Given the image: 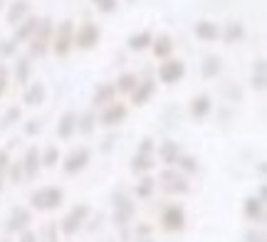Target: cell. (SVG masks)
Instances as JSON below:
<instances>
[{
    "instance_id": "obj_47",
    "label": "cell",
    "mask_w": 267,
    "mask_h": 242,
    "mask_svg": "<svg viewBox=\"0 0 267 242\" xmlns=\"http://www.w3.org/2000/svg\"><path fill=\"white\" fill-rule=\"evenodd\" d=\"M136 232H139V235H148V232H151V227H148V225H139V227H136Z\"/></svg>"
},
{
    "instance_id": "obj_32",
    "label": "cell",
    "mask_w": 267,
    "mask_h": 242,
    "mask_svg": "<svg viewBox=\"0 0 267 242\" xmlns=\"http://www.w3.org/2000/svg\"><path fill=\"white\" fill-rule=\"evenodd\" d=\"M59 161V149L57 146H50L45 153H40V163H45V166H55Z\"/></svg>"
},
{
    "instance_id": "obj_23",
    "label": "cell",
    "mask_w": 267,
    "mask_h": 242,
    "mask_svg": "<svg viewBox=\"0 0 267 242\" xmlns=\"http://www.w3.org/2000/svg\"><path fill=\"white\" fill-rule=\"evenodd\" d=\"M208 111H210V96H206V94L196 96L193 104H191V114H193L196 119H203Z\"/></svg>"
},
{
    "instance_id": "obj_12",
    "label": "cell",
    "mask_w": 267,
    "mask_h": 242,
    "mask_svg": "<svg viewBox=\"0 0 267 242\" xmlns=\"http://www.w3.org/2000/svg\"><path fill=\"white\" fill-rule=\"evenodd\" d=\"M37 171H40V151H37V146H30L25 153V161H23V173H25V178L32 181L37 176Z\"/></svg>"
},
{
    "instance_id": "obj_2",
    "label": "cell",
    "mask_w": 267,
    "mask_h": 242,
    "mask_svg": "<svg viewBox=\"0 0 267 242\" xmlns=\"http://www.w3.org/2000/svg\"><path fill=\"white\" fill-rule=\"evenodd\" d=\"M50 40H52V20L45 18L40 20L37 30L32 32V42H30V55L32 57H42L50 47Z\"/></svg>"
},
{
    "instance_id": "obj_48",
    "label": "cell",
    "mask_w": 267,
    "mask_h": 242,
    "mask_svg": "<svg viewBox=\"0 0 267 242\" xmlns=\"http://www.w3.org/2000/svg\"><path fill=\"white\" fill-rule=\"evenodd\" d=\"M99 225H102V215H97V220H94V222H92V225H89V230H97V227H99Z\"/></svg>"
},
{
    "instance_id": "obj_14",
    "label": "cell",
    "mask_w": 267,
    "mask_h": 242,
    "mask_svg": "<svg viewBox=\"0 0 267 242\" xmlns=\"http://www.w3.org/2000/svg\"><path fill=\"white\" fill-rule=\"evenodd\" d=\"M30 225V210L28 208H15L10 215V222H8V230L10 232H23Z\"/></svg>"
},
{
    "instance_id": "obj_20",
    "label": "cell",
    "mask_w": 267,
    "mask_h": 242,
    "mask_svg": "<svg viewBox=\"0 0 267 242\" xmlns=\"http://www.w3.org/2000/svg\"><path fill=\"white\" fill-rule=\"evenodd\" d=\"M45 101V84L42 82H35L32 87H28L25 91V104L28 106H37V104H42Z\"/></svg>"
},
{
    "instance_id": "obj_45",
    "label": "cell",
    "mask_w": 267,
    "mask_h": 242,
    "mask_svg": "<svg viewBox=\"0 0 267 242\" xmlns=\"http://www.w3.org/2000/svg\"><path fill=\"white\" fill-rule=\"evenodd\" d=\"M8 168V151H0V173Z\"/></svg>"
},
{
    "instance_id": "obj_38",
    "label": "cell",
    "mask_w": 267,
    "mask_h": 242,
    "mask_svg": "<svg viewBox=\"0 0 267 242\" xmlns=\"http://www.w3.org/2000/svg\"><path fill=\"white\" fill-rule=\"evenodd\" d=\"M10 181L23 183V163H13V166H10Z\"/></svg>"
},
{
    "instance_id": "obj_26",
    "label": "cell",
    "mask_w": 267,
    "mask_h": 242,
    "mask_svg": "<svg viewBox=\"0 0 267 242\" xmlns=\"http://www.w3.org/2000/svg\"><path fill=\"white\" fill-rule=\"evenodd\" d=\"M242 35H245V28H242V23H228L225 25V32H223V40L228 42V45H233L237 40H242Z\"/></svg>"
},
{
    "instance_id": "obj_51",
    "label": "cell",
    "mask_w": 267,
    "mask_h": 242,
    "mask_svg": "<svg viewBox=\"0 0 267 242\" xmlns=\"http://www.w3.org/2000/svg\"><path fill=\"white\" fill-rule=\"evenodd\" d=\"M0 10H3V0H0Z\"/></svg>"
},
{
    "instance_id": "obj_6",
    "label": "cell",
    "mask_w": 267,
    "mask_h": 242,
    "mask_svg": "<svg viewBox=\"0 0 267 242\" xmlns=\"http://www.w3.org/2000/svg\"><path fill=\"white\" fill-rule=\"evenodd\" d=\"M158 181H161V188L166 190V193H176V195H183V193H188V181L176 173V171H163L161 176H158Z\"/></svg>"
},
{
    "instance_id": "obj_18",
    "label": "cell",
    "mask_w": 267,
    "mask_h": 242,
    "mask_svg": "<svg viewBox=\"0 0 267 242\" xmlns=\"http://www.w3.org/2000/svg\"><path fill=\"white\" fill-rule=\"evenodd\" d=\"M114 96H117V87L114 84H102L94 91V104L97 106H107V104L114 101Z\"/></svg>"
},
{
    "instance_id": "obj_21",
    "label": "cell",
    "mask_w": 267,
    "mask_h": 242,
    "mask_svg": "<svg viewBox=\"0 0 267 242\" xmlns=\"http://www.w3.org/2000/svg\"><path fill=\"white\" fill-rule=\"evenodd\" d=\"M196 37H201L203 42H213V40L218 37V28H215V23H208V20L196 23Z\"/></svg>"
},
{
    "instance_id": "obj_11",
    "label": "cell",
    "mask_w": 267,
    "mask_h": 242,
    "mask_svg": "<svg viewBox=\"0 0 267 242\" xmlns=\"http://www.w3.org/2000/svg\"><path fill=\"white\" fill-rule=\"evenodd\" d=\"M124 116H126V106L119 104V101H112V104H107V109H104V114H102V124L114 126V124H121Z\"/></svg>"
},
{
    "instance_id": "obj_34",
    "label": "cell",
    "mask_w": 267,
    "mask_h": 242,
    "mask_svg": "<svg viewBox=\"0 0 267 242\" xmlns=\"http://www.w3.org/2000/svg\"><path fill=\"white\" fill-rule=\"evenodd\" d=\"M23 116V111L18 109V106H13V109H8V114L3 116V124H0V129H8V126H13L15 121H20Z\"/></svg>"
},
{
    "instance_id": "obj_44",
    "label": "cell",
    "mask_w": 267,
    "mask_h": 242,
    "mask_svg": "<svg viewBox=\"0 0 267 242\" xmlns=\"http://www.w3.org/2000/svg\"><path fill=\"white\" fill-rule=\"evenodd\" d=\"M20 242H37V235H35V232H28V230H23V237H20Z\"/></svg>"
},
{
    "instance_id": "obj_31",
    "label": "cell",
    "mask_w": 267,
    "mask_h": 242,
    "mask_svg": "<svg viewBox=\"0 0 267 242\" xmlns=\"http://www.w3.org/2000/svg\"><path fill=\"white\" fill-rule=\"evenodd\" d=\"M37 242H57V225H55V222H47V225L42 227Z\"/></svg>"
},
{
    "instance_id": "obj_46",
    "label": "cell",
    "mask_w": 267,
    "mask_h": 242,
    "mask_svg": "<svg viewBox=\"0 0 267 242\" xmlns=\"http://www.w3.org/2000/svg\"><path fill=\"white\" fill-rule=\"evenodd\" d=\"M255 74H265V60L255 62Z\"/></svg>"
},
{
    "instance_id": "obj_36",
    "label": "cell",
    "mask_w": 267,
    "mask_h": 242,
    "mask_svg": "<svg viewBox=\"0 0 267 242\" xmlns=\"http://www.w3.org/2000/svg\"><path fill=\"white\" fill-rule=\"evenodd\" d=\"M77 129H79L82 134H89V131L94 129V114H92V111H87L82 119H77Z\"/></svg>"
},
{
    "instance_id": "obj_24",
    "label": "cell",
    "mask_w": 267,
    "mask_h": 242,
    "mask_svg": "<svg viewBox=\"0 0 267 242\" xmlns=\"http://www.w3.org/2000/svg\"><path fill=\"white\" fill-rule=\"evenodd\" d=\"M37 25H40V20L37 18H28L25 23H23V28L15 32V37H13V42H25L28 37H32V32L37 30Z\"/></svg>"
},
{
    "instance_id": "obj_30",
    "label": "cell",
    "mask_w": 267,
    "mask_h": 242,
    "mask_svg": "<svg viewBox=\"0 0 267 242\" xmlns=\"http://www.w3.org/2000/svg\"><path fill=\"white\" fill-rule=\"evenodd\" d=\"M15 77H18V84H28V77H30V62L23 57L18 60L15 64Z\"/></svg>"
},
{
    "instance_id": "obj_39",
    "label": "cell",
    "mask_w": 267,
    "mask_h": 242,
    "mask_svg": "<svg viewBox=\"0 0 267 242\" xmlns=\"http://www.w3.org/2000/svg\"><path fill=\"white\" fill-rule=\"evenodd\" d=\"M40 129H42V124L37 119H30L28 124H25V134L28 136H35V134H40Z\"/></svg>"
},
{
    "instance_id": "obj_17",
    "label": "cell",
    "mask_w": 267,
    "mask_h": 242,
    "mask_svg": "<svg viewBox=\"0 0 267 242\" xmlns=\"http://www.w3.org/2000/svg\"><path fill=\"white\" fill-rule=\"evenodd\" d=\"M262 200L260 198H247L245 200V217L247 220H257V222H262L265 220V210H262Z\"/></svg>"
},
{
    "instance_id": "obj_28",
    "label": "cell",
    "mask_w": 267,
    "mask_h": 242,
    "mask_svg": "<svg viewBox=\"0 0 267 242\" xmlns=\"http://www.w3.org/2000/svg\"><path fill=\"white\" fill-rule=\"evenodd\" d=\"M148 45H151V35H148V32H139V35H131V37H129V47L136 50V52L146 50Z\"/></svg>"
},
{
    "instance_id": "obj_40",
    "label": "cell",
    "mask_w": 267,
    "mask_h": 242,
    "mask_svg": "<svg viewBox=\"0 0 267 242\" xmlns=\"http://www.w3.org/2000/svg\"><path fill=\"white\" fill-rule=\"evenodd\" d=\"M252 87L255 89H265V74H252Z\"/></svg>"
},
{
    "instance_id": "obj_52",
    "label": "cell",
    "mask_w": 267,
    "mask_h": 242,
    "mask_svg": "<svg viewBox=\"0 0 267 242\" xmlns=\"http://www.w3.org/2000/svg\"><path fill=\"white\" fill-rule=\"evenodd\" d=\"M141 242H153V240H141Z\"/></svg>"
},
{
    "instance_id": "obj_22",
    "label": "cell",
    "mask_w": 267,
    "mask_h": 242,
    "mask_svg": "<svg viewBox=\"0 0 267 242\" xmlns=\"http://www.w3.org/2000/svg\"><path fill=\"white\" fill-rule=\"evenodd\" d=\"M158 153H161V161H163V163H168V166H171V163H176L178 156H181L176 141H163V144H161V151H158Z\"/></svg>"
},
{
    "instance_id": "obj_5",
    "label": "cell",
    "mask_w": 267,
    "mask_h": 242,
    "mask_svg": "<svg viewBox=\"0 0 267 242\" xmlns=\"http://www.w3.org/2000/svg\"><path fill=\"white\" fill-rule=\"evenodd\" d=\"M72 37H74V28H72V23H69V20H64V23H62V25L57 28L55 37H52L55 55L64 57V55L69 52V47H72Z\"/></svg>"
},
{
    "instance_id": "obj_29",
    "label": "cell",
    "mask_w": 267,
    "mask_h": 242,
    "mask_svg": "<svg viewBox=\"0 0 267 242\" xmlns=\"http://www.w3.org/2000/svg\"><path fill=\"white\" fill-rule=\"evenodd\" d=\"M136 84H139L136 74H121L119 82H117V89L119 91H134L136 89Z\"/></svg>"
},
{
    "instance_id": "obj_41",
    "label": "cell",
    "mask_w": 267,
    "mask_h": 242,
    "mask_svg": "<svg viewBox=\"0 0 267 242\" xmlns=\"http://www.w3.org/2000/svg\"><path fill=\"white\" fill-rule=\"evenodd\" d=\"M5 84H8V69L0 64V96H3V91H5Z\"/></svg>"
},
{
    "instance_id": "obj_25",
    "label": "cell",
    "mask_w": 267,
    "mask_h": 242,
    "mask_svg": "<svg viewBox=\"0 0 267 242\" xmlns=\"http://www.w3.org/2000/svg\"><path fill=\"white\" fill-rule=\"evenodd\" d=\"M220 69H223L220 57H215V55L206 57V62H203V77H206V79H215V77L220 74Z\"/></svg>"
},
{
    "instance_id": "obj_37",
    "label": "cell",
    "mask_w": 267,
    "mask_h": 242,
    "mask_svg": "<svg viewBox=\"0 0 267 242\" xmlns=\"http://www.w3.org/2000/svg\"><path fill=\"white\" fill-rule=\"evenodd\" d=\"M92 3H94V5H97L102 13H107V15L117 10V0H92Z\"/></svg>"
},
{
    "instance_id": "obj_27",
    "label": "cell",
    "mask_w": 267,
    "mask_h": 242,
    "mask_svg": "<svg viewBox=\"0 0 267 242\" xmlns=\"http://www.w3.org/2000/svg\"><path fill=\"white\" fill-rule=\"evenodd\" d=\"M171 50H173V42H171V37H168V35L156 37V42H153V55H156V57H168V55H171Z\"/></svg>"
},
{
    "instance_id": "obj_15",
    "label": "cell",
    "mask_w": 267,
    "mask_h": 242,
    "mask_svg": "<svg viewBox=\"0 0 267 242\" xmlns=\"http://www.w3.org/2000/svg\"><path fill=\"white\" fill-rule=\"evenodd\" d=\"M74 131H77V114L74 111L62 114V119L57 121V136L59 139H69Z\"/></svg>"
},
{
    "instance_id": "obj_1",
    "label": "cell",
    "mask_w": 267,
    "mask_h": 242,
    "mask_svg": "<svg viewBox=\"0 0 267 242\" xmlns=\"http://www.w3.org/2000/svg\"><path fill=\"white\" fill-rule=\"evenodd\" d=\"M62 198H64V193L59 188H55V185H50V188L35 190L32 198H30V203L37 210H57L59 205H62Z\"/></svg>"
},
{
    "instance_id": "obj_43",
    "label": "cell",
    "mask_w": 267,
    "mask_h": 242,
    "mask_svg": "<svg viewBox=\"0 0 267 242\" xmlns=\"http://www.w3.org/2000/svg\"><path fill=\"white\" fill-rule=\"evenodd\" d=\"M247 242H265L262 232H247Z\"/></svg>"
},
{
    "instance_id": "obj_33",
    "label": "cell",
    "mask_w": 267,
    "mask_h": 242,
    "mask_svg": "<svg viewBox=\"0 0 267 242\" xmlns=\"http://www.w3.org/2000/svg\"><path fill=\"white\" fill-rule=\"evenodd\" d=\"M176 163L186 171V173H196V171H198V161H196L193 156H178Z\"/></svg>"
},
{
    "instance_id": "obj_7",
    "label": "cell",
    "mask_w": 267,
    "mask_h": 242,
    "mask_svg": "<svg viewBox=\"0 0 267 242\" xmlns=\"http://www.w3.org/2000/svg\"><path fill=\"white\" fill-rule=\"evenodd\" d=\"M134 217V203L129 198H124L121 193L114 195V225L126 227V222Z\"/></svg>"
},
{
    "instance_id": "obj_49",
    "label": "cell",
    "mask_w": 267,
    "mask_h": 242,
    "mask_svg": "<svg viewBox=\"0 0 267 242\" xmlns=\"http://www.w3.org/2000/svg\"><path fill=\"white\" fill-rule=\"evenodd\" d=\"M257 198H260V200H262V203H265V198H267V190H265V185H262V188H260V193H257Z\"/></svg>"
},
{
    "instance_id": "obj_16",
    "label": "cell",
    "mask_w": 267,
    "mask_h": 242,
    "mask_svg": "<svg viewBox=\"0 0 267 242\" xmlns=\"http://www.w3.org/2000/svg\"><path fill=\"white\" fill-rule=\"evenodd\" d=\"M156 91V84L151 82V79H146V82H139L136 84V89H134V96H131V101L136 104V106H144L148 99H151V94Z\"/></svg>"
},
{
    "instance_id": "obj_50",
    "label": "cell",
    "mask_w": 267,
    "mask_h": 242,
    "mask_svg": "<svg viewBox=\"0 0 267 242\" xmlns=\"http://www.w3.org/2000/svg\"><path fill=\"white\" fill-rule=\"evenodd\" d=\"M0 190H3V173H0Z\"/></svg>"
},
{
    "instance_id": "obj_10",
    "label": "cell",
    "mask_w": 267,
    "mask_h": 242,
    "mask_svg": "<svg viewBox=\"0 0 267 242\" xmlns=\"http://www.w3.org/2000/svg\"><path fill=\"white\" fill-rule=\"evenodd\" d=\"M87 161H89L87 149H77V151H72L67 158H64L62 168H64V173H77V171H82V168L87 166Z\"/></svg>"
},
{
    "instance_id": "obj_13",
    "label": "cell",
    "mask_w": 267,
    "mask_h": 242,
    "mask_svg": "<svg viewBox=\"0 0 267 242\" xmlns=\"http://www.w3.org/2000/svg\"><path fill=\"white\" fill-rule=\"evenodd\" d=\"M156 166V156L153 151H136L134 156V161H131V171H136V173H144V171H151Z\"/></svg>"
},
{
    "instance_id": "obj_3",
    "label": "cell",
    "mask_w": 267,
    "mask_h": 242,
    "mask_svg": "<svg viewBox=\"0 0 267 242\" xmlns=\"http://www.w3.org/2000/svg\"><path fill=\"white\" fill-rule=\"evenodd\" d=\"M87 215H89V208L82 203V205H74L72 210L64 215V220L59 222V230L64 232V235H74L79 227H82V222L87 220Z\"/></svg>"
},
{
    "instance_id": "obj_4",
    "label": "cell",
    "mask_w": 267,
    "mask_h": 242,
    "mask_svg": "<svg viewBox=\"0 0 267 242\" xmlns=\"http://www.w3.org/2000/svg\"><path fill=\"white\" fill-rule=\"evenodd\" d=\"M99 37H102V32H99V28L94 23H82V28L72 37V45H77L79 50H92L99 42Z\"/></svg>"
},
{
    "instance_id": "obj_19",
    "label": "cell",
    "mask_w": 267,
    "mask_h": 242,
    "mask_svg": "<svg viewBox=\"0 0 267 242\" xmlns=\"http://www.w3.org/2000/svg\"><path fill=\"white\" fill-rule=\"evenodd\" d=\"M28 10H30L28 0H18V3H13L10 10H8V23H10V25H18V23L28 15Z\"/></svg>"
},
{
    "instance_id": "obj_9",
    "label": "cell",
    "mask_w": 267,
    "mask_h": 242,
    "mask_svg": "<svg viewBox=\"0 0 267 242\" xmlns=\"http://www.w3.org/2000/svg\"><path fill=\"white\" fill-rule=\"evenodd\" d=\"M161 222H163V227H166L168 232H181V230H183V225H186L183 208H178V205L166 208V210H163V215H161Z\"/></svg>"
},
{
    "instance_id": "obj_42",
    "label": "cell",
    "mask_w": 267,
    "mask_h": 242,
    "mask_svg": "<svg viewBox=\"0 0 267 242\" xmlns=\"http://www.w3.org/2000/svg\"><path fill=\"white\" fill-rule=\"evenodd\" d=\"M13 50H15V42H8V45L0 42V55H13Z\"/></svg>"
},
{
    "instance_id": "obj_35",
    "label": "cell",
    "mask_w": 267,
    "mask_h": 242,
    "mask_svg": "<svg viewBox=\"0 0 267 242\" xmlns=\"http://www.w3.org/2000/svg\"><path fill=\"white\" fill-rule=\"evenodd\" d=\"M153 185H156V181L146 176L144 181L139 183V188H136V195H139V198H148V195H151V190H153Z\"/></svg>"
},
{
    "instance_id": "obj_8",
    "label": "cell",
    "mask_w": 267,
    "mask_h": 242,
    "mask_svg": "<svg viewBox=\"0 0 267 242\" xmlns=\"http://www.w3.org/2000/svg\"><path fill=\"white\" fill-rule=\"evenodd\" d=\"M183 74H186V67H183L181 60L163 62L161 69H158V77H161V82H166V84H176V82H181Z\"/></svg>"
}]
</instances>
